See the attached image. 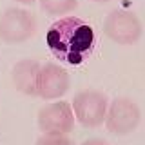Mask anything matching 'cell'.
I'll return each instance as SVG.
<instances>
[{
  "instance_id": "1",
  "label": "cell",
  "mask_w": 145,
  "mask_h": 145,
  "mask_svg": "<svg viewBox=\"0 0 145 145\" xmlns=\"http://www.w3.org/2000/svg\"><path fill=\"white\" fill-rule=\"evenodd\" d=\"M94 31L78 16H65L49 27L45 42L60 62L80 65L94 49Z\"/></svg>"
},
{
  "instance_id": "2",
  "label": "cell",
  "mask_w": 145,
  "mask_h": 145,
  "mask_svg": "<svg viewBox=\"0 0 145 145\" xmlns=\"http://www.w3.org/2000/svg\"><path fill=\"white\" fill-rule=\"evenodd\" d=\"M36 33V16L25 9L9 7L0 15V40L6 44H22Z\"/></svg>"
},
{
  "instance_id": "3",
  "label": "cell",
  "mask_w": 145,
  "mask_h": 145,
  "mask_svg": "<svg viewBox=\"0 0 145 145\" xmlns=\"http://www.w3.org/2000/svg\"><path fill=\"white\" fill-rule=\"evenodd\" d=\"M103 33L109 40L120 45H133L142 36V22L134 13L114 9L103 20Z\"/></svg>"
},
{
  "instance_id": "4",
  "label": "cell",
  "mask_w": 145,
  "mask_h": 145,
  "mask_svg": "<svg viewBox=\"0 0 145 145\" xmlns=\"http://www.w3.org/2000/svg\"><path fill=\"white\" fill-rule=\"evenodd\" d=\"M109 100L96 89L80 91L72 100V114L84 127H98L103 123Z\"/></svg>"
},
{
  "instance_id": "5",
  "label": "cell",
  "mask_w": 145,
  "mask_h": 145,
  "mask_svg": "<svg viewBox=\"0 0 145 145\" xmlns=\"http://www.w3.org/2000/svg\"><path fill=\"white\" fill-rule=\"evenodd\" d=\"M142 112L140 107L136 105V102L129 98H116L111 102V105H107L105 112V127L109 133L112 134H129L138 127Z\"/></svg>"
},
{
  "instance_id": "6",
  "label": "cell",
  "mask_w": 145,
  "mask_h": 145,
  "mask_svg": "<svg viewBox=\"0 0 145 145\" xmlns=\"http://www.w3.org/2000/svg\"><path fill=\"white\" fill-rule=\"evenodd\" d=\"M38 127L44 134H67L74 127L72 107L67 102H54L40 109Z\"/></svg>"
},
{
  "instance_id": "7",
  "label": "cell",
  "mask_w": 145,
  "mask_h": 145,
  "mask_svg": "<svg viewBox=\"0 0 145 145\" xmlns=\"http://www.w3.org/2000/svg\"><path fill=\"white\" fill-rule=\"evenodd\" d=\"M69 91V74L56 63L40 65L36 76V96L44 100H56Z\"/></svg>"
},
{
  "instance_id": "8",
  "label": "cell",
  "mask_w": 145,
  "mask_h": 145,
  "mask_svg": "<svg viewBox=\"0 0 145 145\" xmlns=\"http://www.w3.org/2000/svg\"><path fill=\"white\" fill-rule=\"evenodd\" d=\"M40 71V62L38 60H25L18 62L13 67V82H15L16 89L24 94L29 96H36V76Z\"/></svg>"
},
{
  "instance_id": "9",
  "label": "cell",
  "mask_w": 145,
  "mask_h": 145,
  "mask_svg": "<svg viewBox=\"0 0 145 145\" xmlns=\"http://www.w3.org/2000/svg\"><path fill=\"white\" fill-rule=\"evenodd\" d=\"M78 0H40V7L51 16H60L74 11Z\"/></svg>"
},
{
  "instance_id": "10",
  "label": "cell",
  "mask_w": 145,
  "mask_h": 145,
  "mask_svg": "<svg viewBox=\"0 0 145 145\" xmlns=\"http://www.w3.org/2000/svg\"><path fill=\"white\" fill-rule=\"evenodd\" d=\"M36 145H74L65 134H44L36 140Z\"/></svg>"
},
{
  "instance_id": "11",
  "label": "cell",
  "mask_w": 145,
  "mask_h": 145,
  "mask_svg": "<svg viewBox=\"0 0 145 145\" xmlns=\"http://www.w3.org/2000/svg\"><path fill=\"white\" fill-rule=\"evenodd\" d=\"M82 145H109L105 140H100V138H91V140H85Z\"/></svg>"
},
{
  "instance_id": "12",
  "label": "cell",
  "mask_w": 145,
  "mask_h": 145,
  "mask_svg": "<svg viewBox=\"0 0 145 145\" xmlns=\"http://www.w3.org/2000/svg\"><path fill=\"white\" fill-rule=\"evenodd\" d=\"M16 2H20V4H25V6H31L33 2H36V0H16Z\"/></svg>"
},
{
  "instance_id": "13",
  "label": "cell",
  "mask_w": 145,
  "mask_h": 145,
  "mask_svg": "<svg viewBox=\"0 0 145 145\" xmlns=\"http://www.w3.org/2000/svg\"><path fill=\"white\" fill-rule=\"evenodd\" d=\"M94 2H109V0H94Z\"/></svg>"
}]
</instances>
